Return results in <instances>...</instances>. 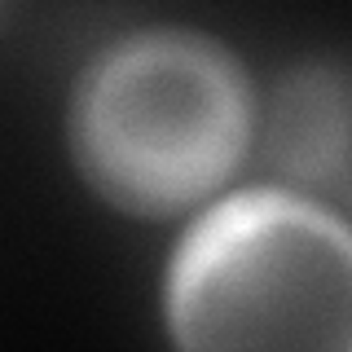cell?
<instances>
[{"mask_svg": "<svg viewBox=\"0 0 352 352\" xmlns=\"http://www.w3.org/2000/svg\"><path fill=\"white\" fill-rule=\"evenodd\" d=\"M251 124L242 62L185 27L106 44L71 97L75 163L128 216H176L212 198L247 154Z\"/></svg>", "mask_w": 352, "mask_h": 352, "instance_id": "obj_1", "label": "cell"}, {"mask_svg": "<svg viewBox=\"0 0 352 352\" xmlns=\"http://www.w3.org/2000/svg\"><path fill=\"white\" fill-rule=\"evenodd\" d=\"M176 352H352V225L295 190H238L168 264Z\"/></svg>", "mask_w": 352, "mask_h": 352, "instance_id": "obj_2", "label": "cell"}, {"mask_svg": "<svg viewBox=\"0 0 352 352\" xmlns=\"http://www.w3.org/2000/svg\"><path fill=\"white\" fill-rule=\"evenodd\" d=\"M264 159L300 185H339L352 172V75L330 62L286 71L264 119Z\"/></svg>", "mask_w": 352, "mask_h": 352, "instance_id": "obj_3", "label": "cell"}]
</instances>
